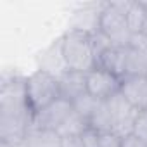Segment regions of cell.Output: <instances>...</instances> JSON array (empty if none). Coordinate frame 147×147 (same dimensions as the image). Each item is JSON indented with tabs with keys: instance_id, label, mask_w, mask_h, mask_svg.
I'll list each match as a JSON object with an SVG mask.
<instances>
[{
	"instance_id": "obj_1",
	"label": "cell",
	"mask_w": 147,
	"mask_h": 147,
	"mask_svg": "<svg viewBox=\"0 0 147 147\" xmlns=\"http://www.w3.org/2000/svg\"><path fill=\"white\" fill-rule=\"evenodd\" d=\"M59 54L64 69L88 73L97 67L90 31L80 28L67 30L59 40Z\"/></svg>"
},
{
	"instance_id": "obj_2",
	"label": "cell",
	"mask_w": 147,
	"mask_h": 147,
	"mask_svg": "<svg viewBox=\"0 0 147 147\" xmlns=\"http://www.w3.org/2000/svg\"><path fill=\"white\" fill-rule=\"evenodd\" d=\"M24 92H26V102L35 116L57 99H61V87H59V76H55L49 69H36L30 76L24 78Z\"/></svg>"
},
{
	"instance_id": "obj_3",
	"label": "cell",
	"mask_w": 147,
	"mask_h": 147,
	"mask_svg": "<svg viewBox=\"0 0 147 147\" xmlns=\"http://www.w3.org/2000/svg\"><path fill=\"white\" fill-rule=\"evenodd\" d=\"M131 0L125 2H107L99 11V31L104 33L114 47H130L131 31L126 24V9Z\"/></svg>"
},
{
	"instance_id": "obj_4",
	"label": "cell",
	"mask_w": 147,
	"mask_h": 147,
	"mask_svg": "<svg viewBox=\"0 0 147 147\" xmlns=\"http://www.w3.org/2000/svg\"><path fill=\"white\" fill-rule=\"evenodd\" d=\"M113 116V133H116L119 138H126L130 135H133V126H135V119L138 116V109H135L125 97L121 92L114 94L111 99L106 100Z\"/></svg>"
},
{
	"instance_id": "obj_5",
	"label": "cell",
	"mask_w": 147,
	"mask_h": 147,
	"mask_svg": "<svg viewBox=\"0 0 147 147\" xmlns=\"http://www.w3.org/2000/svg\"><path fill=\"white\" fill-rule=\"evenodd\" d=\"M119 87H121V78L99 66L87 73V92L100 102L118 94Z\"/></svg>"
},
{
	"instance_id": "obj_6",
	"label": "cell",
	"mask_w": 147,
	"mask_h": 147,
	"mask_svg": "<svg viewBox=\"0 0 147 147\" xmlns=\"http://www.w3.org/2000/svg\"><path fill=\"white\" fill-rule=\"evenodd\" d=\"M73 111V102L66 99H57L40 113H36L31 119V128L36 130H59V126L64 123V119L71 114Z\"/></svg>"
},
{
	"instance_id": "obj_7",
	"label": "cell",
	"mask_w": 147,
	"mask_h": 147,
	"mask_svg": "<svg viewBox=\"0 0 147 147\" xmlns=\"http://www.w3.org/2000/svg\"><path fill=\"white\" fill-rule=\"evenodd\" d=\"M119 92L138 111H147V76H123Z\"/></svg>"
},
{
	"instance_id": "obj_8",
	"label": "cell",
	"mask_w": 147,
	"mask_h": 147,
	"mask_svg": "<svg viewBox=\"0 0 147 147\" xmlns=\"http://www.w3.org/2000/svg\"><path fill=\"white\" fill-rule=\"evenodd\" d=\"M61 97L73 102L83 94H87V73L66 69L59 75Z\"/></svg>"
},
{
	"instance_id": "obj_9",
	"label": "cell",
	"mask_w": 147,
	"mask_h": 147,
	"mask_svg": "<svg viewBox=\"0 0 147 147\" xmlns=\"http://www.w3.org/2000/svg\"><path fill=\"white\" fill-rule=\"evenodd\" d=\"M126 55L128 47H111L107 49L97 61V66L116 75L118 78H123L126 73Z\"/></svg>"
},
{
	"instance_id": "obj_10",
	"label": "cell",
	"mask_w": 147,
	"mask_h": 147,
	"mask_svg": "<svg viewBox=\"0 0 147 147\" xmlns=\"http://www.w3.org/2000/svg\"><path fill=\"white\" fill-rule=\"evenodd\" d=\"M23 147H62V137L55 130L30 128Z\"/></svg>"
},
{
	"instance_id": "obj_11",
	"label": "cell",
	"mask_w": 147,
	"mask_h": 147,
	"mask_svg": "<svg viewBox=\"0 0 147 147\" xmlns=\"http://www.w3.org/2000/svg\"><path fill=\"white\" fill-rule=\"evenodd\" d=\"M147 23V7L142 0H131L130 7L126 9V24L131 35L142 33Z\"/></svg>"
},
{
	"instance_id": "obj_12",
	"label": "cell",
	"mask_w": 147,
	"mask_h": 147,
	"mask_svg": "<svg viewBox=\"0 0 147 147\" xmlns=\"http://www.w3.org/2000/svg\"><path fill=\"white\" fill-rule=\"evenodd\" d=\"M88 128V121L85 118H82L75 109L71 111V114L64 119V123L59 126L57 133L64 138V137H80L85 130Z\"/></svg>"
},
{
	"instance_id": "obj_13",
	"label": "cell",
	"mask_w": 147,
	"mask_h": 147,
	"mask_svg": "<svg viewBox=\"0 0 147 147\" xmlns=\"http://www.w3.org/2000/svg\"><path fill=\"white\" fill-rule=\"evenodd\" d=\"M125 76H147V55L142 50L128 47Z\"/></svg>"
},
{
	"instance_id": "obj_14",
	"label": "cell",
	"mask_w": 147,
	"mask_h": 147,
	"mask_svg": "<svg viewBox=\"0 0 147 147\" xmlns=\"http://www.w3.org/2000/svg\"><path fill=\"white\" fill-rule=\"evenodd\" d=\"M88 126L94 128L95 131L99 133H104V131H111L113 130V116H111V111H109V106L106 100H102L95 113L92 114L90 121H88Z\"/></svg>"
},
{
	"instance_id": "obj_15",
	"label": "cell",
	"mask_w": 147,
	"mask_h": 147,
	"mask_svg": "<svg viewBox=\"0 0 147 147\" xmlns=\"http://www.w3.org/2000/svg\"><path fill=\"white\" fill-rule=\"evenodd\" d=\"M100 104V100H97L95 97H92L88 92L83 94L82 97H78L76 100H73V109H75L82 118H85L87 121H90L92 114L95 113L97 106Z\"/></svg>"
},
{
	"instance_id": "obj_16",
	"label": "cell",
	"mask_w": 147,
	"mask_h": 147,
	"mask_svg": "<svg viewBox=\"0 0 147 147\" xmlns=\"http://www.w3.org/2000/svg\"><path fill=\"white\" fill-rule=\"evenodd\" d=\"M133 135L147 144V111L138 113V116L135 119V126H133Z\"/></svg>"
},
{
	"instance_id": "obj_17",
	"label": "cell",
	"mask_w": 147,
	"mask_h": 147,
	"mask_svg": "<svg viewBox=\"0 0 147 147\" xmlns=\"http://www.w3.org/2000/svg\"><path fill=\"white\" fill-rule=\"evenodd\" d=\"M80 140H82L83 147H100V133L90 126L80 135Z\"/></svg>"
},
{
	"instance_id": "obj_18",
	"label": "cell",
	"mask_w": 147,
	"mask_h": 147,
	"mask_svg": "<svg viewBox=\"0 0 147 147\" xmlns=\"http://www.w3.org/2000/svg\"><path fill=\"white\" fill-rule=\"evenodd\" d=\"M123 138H119L113 131H104L100 133V147H121Z\"/></svg>"
},
{
	"instance_id": "obj_19",
	"label": "cell",
	"mask_w": 147,
	"mask_h": 147,
	"mask_svg": "<svg viewBox=\"0 0 147 147\" xmlns=\"http://www.w3.org/2000/svg\"><path fill=\"white\" fill-rule=\"evenodd\" d=\"M121 147H147V144H145V142H142L138 137H135V135H130V137L123 138V144H121Z\"/></svg>"
},
{
	"instance_id": "obj_20",
	"label": "cell",
	"mask_w": 147,
	"mask_h": 147,
	"mask_svg": "<svg viewBox=\"0 0 147 147\" xmlns=\"http://www.w3.org/2000/svg\"><path fill=\"white\" fill-rule=\"evenodd\" d=\"M62 147H83L80 137H64L62 138Z\"/></svg>"
},
{
	"instance_id": "obj_21",
	"label": "cell",
	"mask_w": 147,
	"mask_h": 147,
	"mask_svg": "<svg viewBox=\"0 0 147 147\" xmlns=\"http://www.w3.org/2000/svg\"><path fill=\"white\" fill-rule=\"evenodd\" d=\"M144 4H145V7H147V0H144ZM144 35H147V23H145V28H144V31H142Z\"/></svg>"
},
{
	"instance_id": "obj_22",
	"label": "cell",
	"mask_w": 147,
	"mask_h": 147,
	"mask_svg": "<svg viewBox=\"0 0 147 147\" xmlns=\"http://www.w3.org/2000/svg\"><path fill=\"white\" fill-rule=\"evenodd\" d=\"M142 52H144V54H145V55H147V47H145V49H144V50H142Z\"/></svg>"
}]
</instances>
